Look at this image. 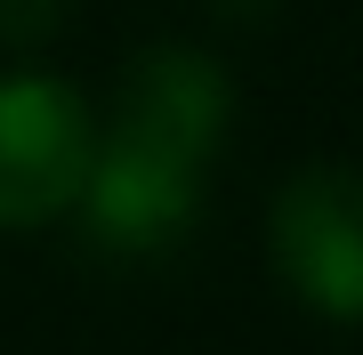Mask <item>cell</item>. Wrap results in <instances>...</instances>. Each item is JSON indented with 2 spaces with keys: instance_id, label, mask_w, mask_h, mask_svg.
I'll return each mask as SVG.
<instances>
[{
  "instance_id": "cell-1",
  "label": "cell",
  "mask_w": 363,
  "mask_h": 355,
  "mask_svg": "<svg viewBox=\"0 0 363 355\" xmlns=\"http://www.w3.org/2000/svg\"><path fill=\"white\" fill-rule=\"evenodd\" d=\"M234 81L218 57L154 40L113 81V113L97 121V162L81 186V235L105 259H162L194 235L210 162L226 145Z\"/></svg>"
},
{
  "instance_id": "cell-2",
  "label": "cell",
  "mask_w": 363,
  "mask_h": 355,
  "mask_svg": "<svg viewBox=\"0 0 363 355\" xmlns=\"http://www.w3.org/2000/svg\"><path fill=\"white\" fill-rule=\"evenodd\" d=\"M89 162H97V106L65 73L40 65L0 73V235L73 218Z\"/></svg>"
},
{
  "instance_id": "cell-3",
  "label": "cell",
  "mask_w": 363,
  "mask_h": 355,
  "mask_svg": "<svg viewBox=\"0 0 363 355\" xmlns=\"http://www.w3.org/2000/svg\"><path fill=\"white\" fill-rule=\"evenodd\" d=\"M274 283L323 323H363V170L307 162L267 202Z\"/></svg>"
},
{
  "instance_id": "cell-4",
  "label": "cell",
  "mask_w": 363,
  "mask_h": 355,
  "mask_svg": "<svg viewBox=\"0 0 363 355\" xmlns=\"http://www.w3.org/2000/svg\"><path fill=\"white\" fill-rule=\"evenodd\" d=\"M65 25V0H0V49H40Z\"/></svg>"
}]
</instances>
